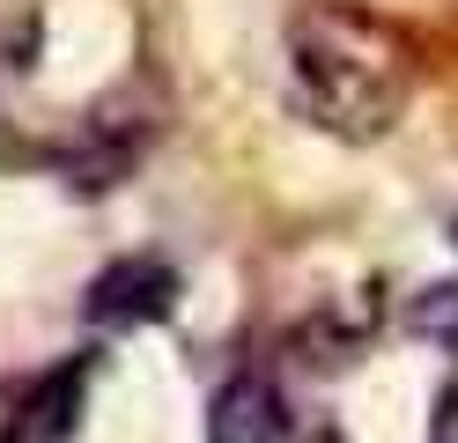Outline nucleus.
<instances>
[{
    "mask_svg": "<svg viewBox=\"0 0 458 443\" xmlns=\"http://www.w3.org/2000/svg\"><path fill=\"white\" fill-rule=\"evenodd\" d=\"M289 67H296L303 111L340 141L392 133L414 97V45L385 15L355 8V0H318V8L296 15Z\"/></svg>",
    "mask_w": 458,
    "mask_h": 443,
    "instance_id": "obj_1",
    "label": "nucleus"
},
{
    "mask_svg": "<svg viewBox=\"0 0 458 443\" xmlns=\"http://www.w3.org/2000/svg\"><path fill=\"white\" fill-rule=\"evenodd\" d=\"M170 311H178V274L148 251L111 259L89 281V295H81V318L89 325H148V318H170Z\"/></svg>",
    "mask_w": 458,
    "mask_h": 443,
    "instance_id": "obj_2",
    "label": "nucleus"
},
{
    "mask_svg": "<svg viewBox=\"0 0 458 443\" xmlns=\"http://www.w3.org/2000/svg\"><path fill=\"white\" fill-rule=\"evenodd\" d=\"M81 392H89V354H67L60 370L30 377V392L0 422V443H67L81 422Z\"/></svg>",
    "mask_w": 458,
    "mask_h": 443,
    "instance_id": "obj_3",
    "label": "nucleus"
},
{
    "mask_svg": "<svg viewBox=\"0 0 458 443\" xmlns=\"http://www.w3.org/2000/svg\"><path fill=\"white\" fill-rule=\"evenodd\" d=\"M208 443H289V406L259 370H237L208 406Z\"/></svg>",
    "mask_w": 458,
    "mask_h": 443,
    "instance_id": "obj_4",
    "label": "nucleus"
},
{
    "mask_svg": "<svg viewBox=\"0 0 458 443\" xmlns=\"http://www.w3.org/2000/svg\"><path fill=\"white\" fill-rule=\"evenodd\" d=\"M414 325L421 333H458V288H428L414 303Z\"/></svg>",
    "mask_w": 458,
    "mask_h": 443,
    "instance_id": "obj_5",
    "label": "nucleus"
}]
</instances>
